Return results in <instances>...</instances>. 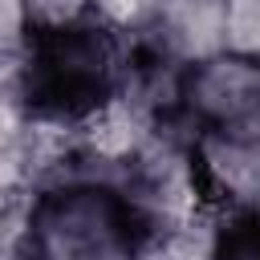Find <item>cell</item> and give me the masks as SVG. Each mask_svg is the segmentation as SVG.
<instances>
[{
	"label": "cell",
	"mask_w": 260,
	"mask_h": 260,
	"mask_svg": "<svg viewBox=\"0 0 260 260\" xmlns=\"http://www.w3.org/2000/svg\"><path fill=\"white\" fill-rule=\"evenodd\" d=\"M32 24H28V8L24 0H0V49H20L28 45Z\"/></svg>",
	"instance_id": "9c48e42d"
},
{
	"label": "cell",
	"mask_w": 260,
	"mask_h": 260,
	"mask_svg": "<svg viewBox=\"0 0 260 260\" xmlns=\"http://www.w3.org/2000/svg\"><path fill=\"white\" fill-rule=\"evenodd\" d=\"M138 49L191 69L223 53V0H158L138 32H126Z\"/></svg>",
	"instance_id": "277c9868"
},
{
	"label": "cell",
	"mask_w": 260,
	"mask_h": 260,
	"mask_svg": "<svg viewBox=\"0 0 260 260\" xmlns=\"http://www.w3.org/2000/svg\"><path fill=\"white\" fill-rule=\"evenodd\" d=\"M122 69H126V32H114L98 16L61 32L28 37L32 110L81 122L118 93Z\"/></svg>",
	"instance_id": "6da1fadb"
},
{
	"label": "cell",
	"mask_w": 260,
	"mask_h": 260,
	"mask_svg": "<svg viewBox=\"0 0 260 260\" xmlns=\"http://www.w3.org/2000/svg\"><path fill=\"white\" fill-rule=\"evenodd\" d=\"M37 260H134L146 232L122 191L49 187L32 199Z\"/></svg>",
	"instance_id": "7a4b0ae2"
},
{
	"label": "cell",
	"mask_w": 260,
	"mask_h": 260,
	"mask_svg": "<svg viewBox=\"0 0 260 260\" xmlns=\"http://www.w3.org/2000/svg\"><path fill=\"white\" fill-rule=\"evenodd\" d=\"M32 32H61L93 16L89 0H24Z\"/></svg>",
	"instance_id": "52a82bcc"
},
{
	"label": "cell",
	"mask_w": 260,
	"mask_h": 260,
	"mask_svg": "<svg viewBox=\"0 0 260 260\" xmlns=\"http://www.w3.org/2000/svg\"><path fill=\"white\" fill-rule=\"evenodd\" d=\"M195 167L215 207L260 215V126L207 130L195 146Z\"/></svg>",
	"instance_id": "5b68a950"
},
{
	"label": "cell",
	"mask_w": 260,
	"mask_h": 260,
	"mask_svg": "<svg viewBox=\"0 0 260 260\" xmlns=\"http://www.w3.org/2000/svg\"><path fill=\"white\" fill-rule=\"evenodd\" d=\"M158 0H89L93 16L102 24H110L114 32H138L146 24V16L154 12Z\"/></svg>",
	"instance_id": "ba28073f"
},
{
	"label": "cell",
	"mask_w": 260,
	"mask_h": 260,
	"mask_svg": "<svg viewBox=\"0 0 260 260\" xmlns=\"http://www.w3.org/2000/svg\"><path fill=\"white\" fill-rule=\"evenodd\" d=\"M179 110L207 130H248L260 126V61L219 53L183 73Z\"/></svg>",
	"instance_id": "3957f363"
},
{
	"label": "cell",
	"mask_w": 260,
	"mask_h": 260,
	"mask_svg": "<svg viewBox=\"0 0 260 260\" xmlns=\"http://www.w3.org/2000/svg\"><path fill=\"white\" fill-rule=\"evenodd\" d=\"M223 53L260 61V0H223Z\"/></svg>",
	"instance_id": "8992f818"
}]
</instances>
